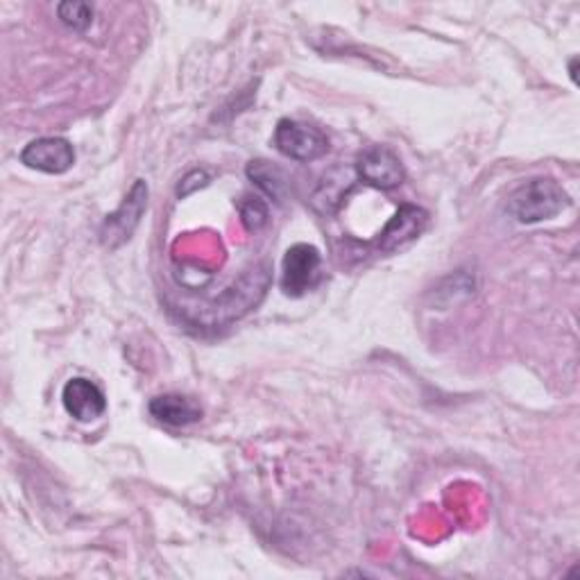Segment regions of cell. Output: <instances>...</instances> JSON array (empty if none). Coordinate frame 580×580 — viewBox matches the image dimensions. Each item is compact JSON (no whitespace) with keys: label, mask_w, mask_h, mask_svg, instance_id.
I'll list each match as a JSON object with an SVG mask.
<instances>
[{"label":"cell","mask_w":580,"mask_h":580,"mask_svg":"<svg viewBox=\"0 0 580 580\" xmlns=\"http://www.w3.org/2000/svg\"><path fill=\"white\" fill-rule=\"evenodd\" d=\"M569 204L571 200L567 191L556 180L538 177V180H530L510 193L508 213L521 225H532V222L556 218Z\"/></svg>","instance_id":"obj_1"},{"label":"cell","mask_w":580,"mask_h":580,"mask_svg":"<svg viewBox=\"0 0 580 580\" xmlns=\"http://www.w3.org/2000/svg\"><path fill=\"white\" fill-rule=\"evenodd\" d=\"M150 415L168 426H191L202 420V409L184 394H159L150 401Z\"/></svg>","instance_id":"obj_10"},{"label":"cell","mask_w":580,"mask_h":580,"mask_svg":"<svg viewBox=\"0 0 580 580\" xmlns=\"http://www.w3.org/2000/svg\"><path fill=\"white\" fill-rule=\"evenodd\" d=\"M576 64H578V60H571V80L576 82Z\"/></svg>","instance_id":"obj_16"},{"label":"cell","mask_w":580,"mask_h":580,"mask_svg":"<svg viewBox=\"0 0 580 580\" xmlns=\"http://www.w3.org/2000/svg\"><path fill=\"white\" fill-rule=\"evenodd\" d=\"M204 184H207V172H204V170H193V172L187 177V180L180 184V189H177V196L184 198V196L193 193L196 189H200V187H204Z\"/></svg>","instance_id":"obj_15"},{"label":"cell","mask_w":580,"mask_h":580,"mask_svg":"<svg viewBox=\"0 0 580 580\" xmlns=\"http://www.w3.org/2000/svg\"><path fill=\"white\" fill-rule=\"evenodd\" d=\"M146 209H148V184L144 180H137L131 184L129 193L125 196L123 204L105 218L103 228H101L103 245L109 250H116L123 243H127L131 234L137 232Z\"/></svg>","instance_id":"obj_4"},{"label":"cell","mask_w":580,"mask_h":580,"mask_svg":"<svg viewBox=\"0 0 580 580\" xmlns=\"http://www.w3.org/2000/svg\"><path fill=\"white\" fill-rule=\"evenodd\" d=\"M275 148L293 161H316L329 152L327 134L314 125L282 118L275 127Z\"/></svg>","instance_id":"obj_3"},{"label":"cell","mask_w":580,"mask_h":580,"mask_svg":"<svg viewBox=\"0 0 580 580\" xmlns=\"http://www.w3.org/2000/svg\"><path fill=\"white\" fill-rule=\"evenodd\" d=\"M267 284H271V273H267L265 265H254L252 271H247L243 275V280L239 284H234V288H230L225 295H220L207 310V316H202L200 320L209 325H225L232 323L236 318H241L243 314L252 306H256V302L263 297Z\"/></svg>","instance_id":"obj_2"},{"label":"cell","mask_w":580,"mask_h":580,"mask_svg":"<svg viewBox=\"0 0 580 580\" xmlns=\"http://www.w3.org/2000/svg\"><path fill=\"white\" fill-rule=\"evenodd\" d=\"M354 184V175L345 168H336L331 170L325 180L320 182V187L314 193V204L323 211V213H331L340 207L342 198L347 196V191Z\"/></svg>","instance_id":"obj_11"},{"label":"cell","mask_w":580,"mask_h":580,"mask_svg":"<svg viewBox=\"0 0 580 580\" xmlns=\"http://www.w3.org/2000/svg\"><path fill=\"white\" fill-rule=\"evenodd\" d=\"M62 401L66 413L77 422H94L107 411L105 392L94 381L82 377H75L64 386Z\"/></svg>","instance_id":"obj_8"},{"label":"cell","mask_w":580,"mask_h":580,"mask_svg":"<svg viewBox=\"0 0 580 580\" xmlns=\"http://www.w3.org/2000/svg\"><path fill=\"white\" fill-rule=\"evenodd\" d=\"M57 17L64 25L84 32L88 25L94 23V8L88 3H60Z\"/></svg>","instance_id":"obj_13"},{"label":"cell","mask_w":580,"mask_h":580,"mask_svg":"<svg viewBox=\"0 0 580 580\" xmlns=\"http://www.w3.org/2000/svg\"><path fill=\"white\" fill-rule=\"evenodd\" d=\"M429 215L424 209L413 207V204H404L399 207V211L394 213V218L388 222L386 230L379 234L377 247L379 252H394L399 247H404L409 243H413L426 228Z\"/></svg>","instance_id":"obj_9"},{"label":"cell","mask_w":580,"mask_h":580,"mask_svg":"<svg viewBox=\"0 0 580 580\" xmlns=\"http://www.w3.org/2000/svg\"><path fill=\"white\" fill-rule=\"evenodd\" d=\"M247 177L263 193H267L275 200H282L288 191L286 172L273 164H267V161H252L247 166Z\"/></svg>","instance_id":"obj_12"},{"label":"cell","mask_w":580,"mask_h":580,"mask_svg":"<svg viewBox=\"0 0 580 580\" xmlns=\"http://www.w3.org/2000/svg\"><path fill=\"white\" fill-rule=\"evenodd\" d=\"M356 177L368 187L390 191L404 182L407 170L394 150L388 146H372L356 161Z\"/></svg>","instance_id":"obj_6"},{"label":"cell","mask_w":580,"mask_h":580,"mask_svg":"<svg viewBox=\"0 0 580 580\" xmlns=\"http://www.w3.org/2000/svg\"><path fill=\"white\" fill-rule=\"evenodd\" d=\"M323 256L318 247L297 243L293 245L282 265V288L288 297H302L320 282Z\"/></svg>","instance_id":"obj_5"},{"label":"cell","mask_w":580,"mask_h":580,"mask_svg":"<svg viewBox=\"0 0 580 580\" xmlns=\"http://www.w3.org/2000/svg\"><path fill=\"white\" fill-rule=\"evenodd\" d=\"M241 220L243 225L250 230V232H259L267 225V207L263 200L259 198H252V196H245L243 202H241Z\"/></svg>","instance_id":"obj_14"},{"label":"cell","mask_w":580,"mask_h":580,"mask_svg":"<svg viewBox=\"0 0 580 580\" xmlns=\"http://www.w3.org/2000/svg\"><path fill=\"white\" fill-rule=\"evenodd\" d=\"M21 164H25L32 170L49 172V175H62L73 168L75 164V150L71 141L60 137H43L30 141L21 152Z\"/></svg>","instance_id":"obj_7"}]
</instances>
